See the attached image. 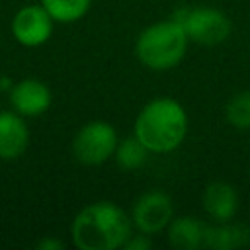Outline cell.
Segmentation results:
<instances>
[{
	"instance_id": "cell-12",
	"label": "cell",
	"mask_w": 250,
	"mask_h": 250,
	"mask_svg": "<svg viewBox=\"0 0 250 250\" xmlns=\"http://www.w3.org/2000/svg\"><path fill=\"white\" fill-rule=\"evenodd\" d=\"M250 242V229L240 223H219L217 227L207 225L205 232V246L213 250H230V248H240Z\"/></svg>"
},
{
	"instance_id": "cell-15",
	"label": "cell",
	"mask_w": 250,
	"mask_h": 250,
	"mask_svg": "<svg viewBox=\"0 0 250 250\" xmlns=\"http://www.w3.org/2000/svg\"><path fill=\"white\" fill-rule=\"evenodd\" d=\"M225 115L234 129H250V90L232 96L225 107Z\"/></svg>"
},
{
	"instance_id": "cell-2",
	"label": "cell",
	"mask_w": 250,
	"mask_h": 250,
	"mask_svg": "<svg viewBox=\"0 0 250 250\" xmlns=\"http://www.w3.org/2000/svg\"><path fill=\"white\" fill-rule=\"evenodd\" d=\"M188 133V113L172 98L148 102L135 119L133 135L148 152H170L182 145Z\"/></svg>"
},
{
	"instance_id": "cell-16",
	"label": "cell",
	"mask_w": 250,
	"mask_h": 250,
	"mask_svg": "<svg viewBox=\"0 0 250 250\" xmlns=\"http://www.w3.org/2000/svg\"><path fill=\"white\" fill-rule=\"evenodd\" d=\"M123 248L127 250H148L150 248V240H148V234H131L127 238V242L123 244Z\"/></svg>"
},
{
	"instance_id": "cell-1",
	"label": "cell",
	"mask_w": 250,
	"mask_h": 250,
	"mask_svg": "<svg viewBox=\"0 0 250 250\" xmlns=\"http://www.w3.org/2000/svg\"><path fill=\"white\" fill-rule=\"evenodd\" d=\"M70 232L80 250H115L133 234V221L119 205L98 201L74 217Z\"/></svg>"
},
{
	"instance_id": "cell-14",
	"label": "cell",
	"mask_w": 250,
	"mask_h": 250,
	"mask_svg": "<svg viewBox=\"0 0 250 250\" xmlns=\"http://www.w3.org/2000/svg\"><path fill=\"white\" fill-rule=\"evenodd\" d=\"M90 4L92 0H41V6L51 14V18L62 23L80 20L88 12Z\"/></svg>"
},
{
	"instance_id": "cell-3",
	"label": "cell",
	"mask_w": 250,
	"mask_h": 250,
	"mask_svg": "<svg viewBox=\"0 0 250 250\" xmlns=\"http://www.w3.org/2000/svg\"><path fill=\"white\" fill-rule=\"evenodd\" d=\"M188 41L182 23L172 18L143 29L135 43V55L146 68L168 70L182 62L188 51Z\"/></svg>"
},
{
	"instance_id": "cell-8",
	"label": "cell",
	"mask_w": 250,
	"mask_h": 250,
	"mask_svg": "<svg viewBox=\"0 0 250 250\" xmlns=\"http://www.w3.org/2000/svg\"><path fill=\"white\" fill-rule=\"evenodd\" d=\"M10 102L14 109L21 115H41L51 105V90L35 78H23L10 92Z\"/></svg>"
},
{
	"instance_id": "cell-11",
	"label": "cell",
	"mask_w": 250,
	"mask_h": 250,
	"mask_svg": "<svg viewBox=\"0 0 250 250\" xmlns=\"http://www.w3.org/2000/svg\"><path fill=\"white\" fill-rule=\"evenodd\" d=\"M207 225L197 217H178L168 225V242L178 250H197L205 246Z\"/></svg>"
},
{
	"instance_id": "cell-5",
	"label": "cell",
	"mask_w": 250,
	"mask_h": 250,
	"mask_svg": "<svg viewBox=\"0 0 250 250\" xmlns=\"http://www.w3.org/2000/svg\"><path fill=\"white\" fill-rule=\"evenodd\" d=\"M117 143L119 139L113 125L107 121H90L76 133L72 141V152L78 162L96 166L115 154Z\"/></svg>"
},
{
	"instance_id": "cell-9",
	"label": "cell",
	"mask_w": 250,
	"mask_h": 250,
	"mask_svg": "<svg viewBox=\"0 0 250 250\" xmlns=\"http://www.w3.org/2000/svg\"><path fill=\"white\" fill-rule=\"evenodd\" d=\"M203 209L217 221L227 223L238 211V193L229 182H211L203 191Z\"/></svg>"
},
{
	"instance_id": "cell-17",
	"label": "cell",
	"mask_w": 250,
	"mask_h": 250,
	"mask_svg": "<svg viewBox=\"0 0 250 250\" xmlns=\"http://www.w3.org/2000/svg\"><path fill=\"white\" fill-rule=\"evenodd\" d=\"M39 248H62V242H59V240H43V242H39Z\"/></svg>"
},
{
	"instance_id": "cell-6",
	"label": "cell",
	"mask_w": 250,
	"mask_h": 250,
	"mask_svg": "<svg viewBox=\"0 0 250 250\" xmlns=\"http://www.w3.org/2000/svg\"><path fill=\"white\" fill-rule=\"evenodd\" d=\"M172 215H174V207L166 193L146 191L135 201L131 221L133 227L139 229V232L154 234L170 225Z\"/></svg>"
},
{
	"instance_id": "cell-10",
	"label": "cell",
	"mask_w": 250,
	"mask_h": 250,
	"mask_svg": "<svg viewBox=\"0 0 250 250\" xmlns=\"http://www.w3.org/2000/svg\"><path fill=\"white\" fill-rule=\"evenodd\" d=\"M29 141L27 127L23 119L12 111H0V158H18Z\"/></svg>"
},
{
	"instance_id": "cell-7",
	"label": "cell",
	"mask_w": 250,
	"mask_h": 250,
	"mask_svg": "<svg viewBox=\"0 0 250 250\" xmlns=\"http://www.w3.org/2000/svg\"><path fill=\"white\" fill-rule=\"evenodd\" d=\"M53 21L55 20L43 6H25L14 16L12 31L21 45L37 47L51 37Z\"/></svg>"
},
{
	"instance_id": "cell-4",
	"label": "cell",
	"mask_w": 250,
	"mask_h": 250,
	"mask_svg": "<svg viewBox=\"0 0 250 250\" xmlns=\"http://www.w3.org/2000/svg\"><path fill=\"white\" fill-rule=\"evenodd\" d=\"M174 20L182 23L188 39L203 45L213 47L223 43L230 33V20L215 8H191L180 10L174 14Z\"/></svg>"
},
{
	"instance_id": "cell-13",
	"label": "cell",
	"mask_w": 250,
	"mask_h": 250,
	"mask_svg": "<svg viewBox=\"0 0 250 250\" xmlns=\"http://www.w3.org/2000/svg\"><path fill=\"white\" fill-rule=\"evenodd\" d=\"M148 148L135 137H127L117 143L115 146V162L121 170H137L146 162Z\"/></svg>"
}]
</instances>
